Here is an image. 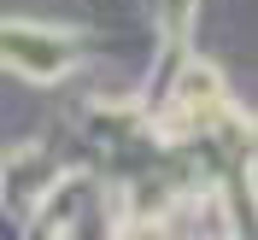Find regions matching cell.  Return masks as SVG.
<instances>
[{
  "label": "cell",
  "mask_w": 258,
  "mask_h": 240,
  "mask_svg": "<svg viewBox=\"0 0 258 240\" xmlns=\"http://www.w3.org/2000/svg\"><path fill=\"white\" fill-rule=\"evenodd\" d=\"M0 59L30 70V76H59L71 64V41L47 30H24V24H0Z\"/></svg>",
  "instance_id": "obj_1"
},
{
  "label": "cell",
  "mask_w": 258,
  "mask_h": 240,
  "mask_svg": "<svg viewBox=\"0 0 258 240\" xmlns=\"http://www.w3.org/2000/svg\"><path fill=\"white\" fill-rule=\"evenodd\" d=\"M164 6H170V24H188L194 18V0H164Z\"/></svg>",
  "instance_id": "obj_2"
}]
</instances>
